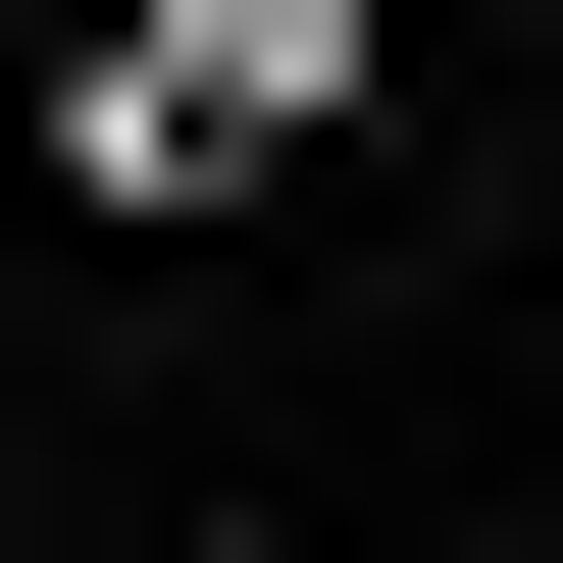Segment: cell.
I'll return each mask as SVG.
<instances>
[{"label":"cell","mask_w":563,"mask_h":563,"mask_svg":"<svg viewBox=\"0 0 563 563\" xmlns=\"http://www.w3.org/2000/svg\"><path fill=\"white\" fill-rule=\"evenodd\" d=\"M358 103H410L358 0H103V52H52V154H103V206H308Z\"/></svg>","instance_id":"obj_1"},{"label":"cell","mask_w":563,"mask_h":563,"mask_svg":"<svg viewBox=\"0 0 563 563\" xmlns=\"http://www.w3.org/2000/svg\"><path fill=\"white\" fill-rule=\"evenodd\" d=\"M206 563H308V512H206Z\"/></svg>","instance_id":"obj_2"}]
</instances>
